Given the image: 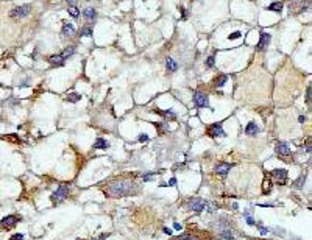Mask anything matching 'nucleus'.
<instances>
[{
    "mask_svg": "<svg viewBox=\"0 0 312 240\" xmlns=\"http://www.w3.org/2000/svg\"><path fill=\"white\" fill-rule=\"evenodd\" d=\"M257 229H259V232H261L262 235H267V234L270 232V229H269V228H264L262 225H257Z\"/></svg>",
    "mask_w": 312,
    "mask_h": 240,
    "instance_id": "32",
    "label": "nucleus"
},
{
    "mask_svg": "<svg viewBox=\"0 0 312 240\" xmlns=\"http://www.w3.org/2000/svg\"><path fill=\"white\" fill-rule=\"evenodd\" d=\"M81 100V95L78 94V92H70L67 97H66V102H69V103H77V102H80Z\"/></svg>",
    "mask_w": 312,
    "mask_h": 240,
    "instance_id": "17",
    "label": "nucleus"
},
{
    "mask_svg": "<svg viewBox=\"0 0 312 240\" xmlns=\"http://www.w3.org/2000/svg\"><path fill=\"white\" fill-rule=\"evenodd\" d=\"M155 176H156V173L153 172V173H147V175H144V176H142V179H144V182H148V181H152Z\"/></svg>",
    "mask_w": 312,
    "mask_h": 240,
    "instance_id": "30",
    "label": "nucleus"
},
{
    "mask_svg": "<svg viewBox=\"0 0 312 240\" xmlns=\"http://www.w3.org/2000/svg\"><path fill=\"white\" fill-rule=\"evenodd\" d=\"M49 62H50L52 66H63V64L66 62V58L63 56V53H58V55H52V56L49 58Z\"/></svg>",
    "mask_w": 312,
    "mask_h": 240,
    "instance_id": "13",
    "label": "nucleus"
},
{
    "mask_svg": "<svg viewBox=\"0 0 312 240\" xmlns=\"http://www.w3.org/2000/svg\"><path fill=\"white\" fill-rule=\"evenodd\" d=\"M10 240H23V234H13L11 237H10Z\"/></svg>",
    "mask_w": 312,
    "mask_h": 240,
    "instance_id": "34",
    "label": "nucleus"
},
{
    "mask_svg": "<svg viewBox=\"0 0 312 240\" xmlns=\"http://www.w3.org/2000/svg\"><path fill=\"white\" fill-rule=\"evenodd\" d=\"M310 90H312V87L307 86V89H306V102H307V105H310Z\"/></svg>",
    "mask_w": 312,
    "mask_h": 240,
    "instance_id": "33",
    "label": "nucleus"
},
{
    "mask_svg": "<svg viewBox=\"0 0 312 240\" xmlns=\"http://www.w3.org/2000/svg\"><path fill=\"white\" fill-rule=\"evenodd\" d=\"M270 39H272V36L269 34V33H261V38H259V42H257V50H264L265 47L270 44Z\"/></svg>",
    "mask_w": 312,
    "mask_h": 240,
    "instance_id": "12",
    "label": "nucleus"
},
{
    "mask_svg": "<svg viewBox=\"0 0 312 240\" xmlns=\"http://www.w3.org/2000/svg\"><path fill=\"white\" fill-rule=\"evenodd\" d=\"M282 8H284V5L281 2H273L269 5V11H275V13H281Z\"/></svg>",
    "mask_w": 312,
    "mask_h": 240,
    "instance_id": "19",
    "label": "nucleus"
},
{
    "mask_svg": "<svg viewBox=\"0 0 312 240\" xmlns=\"http://www.w3.org/2000/svg\"><path fill=\"white\" fill-rule=\"evenodd\" d=\"M108 147H109V142H108L106 139H102V137H99L97 140H95V143H94V148L105 150V148H108Z\"/></svg>",
    "mask_w": 312,
    "mask_h": 240,
    "instance_id": "16",
    "label": "nucleus"
},
{
    "mask_svg": "<svg viewBox=\"0 0 312 240\" xmlns=\"http://www.w3.org/2000/svg\"><path fill=\"white\" fill-rule=\"evenodd\" d=\"M276 153L281 156H289L290 154V147L287 142H278L276 143Z\"/></svg>",
    "mask_w": 312,
    "mask_h": 240,
    "instance_id": "11",
    "label": "nucleus"
},
{
    "mask_svg": "<svg viewBox=\"0 0 312 240\" xmlns=\"http://www.w3.org/2000/svg\"><path fill=\"white\" fill-rule=\"evenodd\" d=\"M244 215H245V220H247V223H248L250 226H254V225H256V222H254V218L250 215V210H248V209L244 212Z\"/></svg>",
    "mask_w": 312,
    "mask_h": 240,
    "instance_id": "23",
    "label": "nucleus"
},
{
    "mask_svg": "<svg viewBox=\"0 0 312 240\" xmlns=\"http://www.w3.org/2000/svg\"><path fill=\"white\" fill-rule=\"evenodd\" d=\"M205 209H206V212H215V210H217V204H215V203H206Z\"/></svg>",
    "mask_w": 312,
    "mask_h": 240,
    "instance_id": "27",
    "label": "nucleus"
},
{
    "mask_svg": "<svg viewBox=\"0 0 312 240\" xmlns=\"http://www.w3.org/2000/svg\"><path fill=\"white\" fill-rule=\"evenodd\" d=\"M272 176L276 179V182H278L279 186H282V184H286V181H287V170H286V169H275V170L272 172Z\"/></svg>",
    "mask_w": 312,
    "mask_h": 240,
    "instance_id": "9",
    "label": "nucleus"
},
{
    "mask_svg": "<svg viewBox=\"0 0 312 240\" xmlns=\"http://www.w3.org/2000/svg\"><path fill=\"white\" fill-rule=\"evenodd\" d=\"M219 238L234 240V238H236V235L233 234V231H231V229H223V231H220V234H219Z\"/></svg>",
    "mask_w": 312,
    "mask_h": 240,
    "instance_id": "18",
    "label": "nucleus"
},
{
    "mask_svg": "<svg viewBox=\"0 0 312 240\" xmlns=\"http://www.w3.org/2000/svg\"><path fill=\"white\" fill-rule=\"evenodd\" d=\"M164 232L170 235V234H172V229H169V228H164Z\"/></svg>",
    "mask_w": 312,
    "mask_h": 240,
    "instance_id": "39",
    "label": "nucleus"
},
{
    "mask_svg": "<svg viewBox=\"0 0 312 240\" xmlns=\"http://www.w3.org/2000/svg\"><path fill=\"white\" fill-rule=\"evenodd\" d=\"M69 197V187L66 186V184H61L55 192H53V195H52V201L55 203V204H59V203H63L66 198Z\"/></svg>",
    "mask_w": 312,
    "mask_h": 240,
    "instance_id": "2",
    "label": "nucleus"
},
{
    "mask_svg": "<svg viewBox=\"0 0 312 240\" xmlns=\"http://www.w3.org/2000/svg\"><path fill=\"white\" fill-rule=\"evenodd\" d=\"M72 33H75V28H74V25H70V23H64L63 25V34L64 36H70Z\"/></svg>",
    "mask_w": 312,
    "mask_h": 240,
    "instance_id": "20",
    "label": "nucleus"
},
{
    "mask_svg": "<svg viewBox=\"0 0 312 240\" xmlns=\"http://www.w3.org/2000/svg\"><path fill=\"white\" fill-rule=\"evenodd\" d=\"M304 182H306V175H303V176H300L295 182H294V187L295 189H303V186H304Z\"/></svg>",
    "mask_w": 312,
    "mask_h": 240,
    "instance_id": "22",
    "label": "nucleus"
},
{
    "mask_svg": "<svg viewBox=\"0 0 312 240\" xmlns=\"http://www.w3.org/2000/svg\"><path fill=\"white\" fill-rule=\"evenodd\" d=\"M176 184V178H172L169 182H164V184H161V186H175Z\"/></svg>",
    "mask_w": 312,
    "mask_h": 240,
    "instance_id": "36",
    "label": "nucleus"
},
{
    "mask_svg": "<svg viewBox=\"0 0 312 240\" xmlns=\"http://www.w3.org/2000/svg\"><path fill=\"white\" fill-rule=\"evenodd\" d=\"M31 11V6L30 5H22V6H16L13 8V11L10 13V16L13 19H22V17H27Z\"/></svg>",
    "mask_w": 312,
    "mask_h": 240,
    "instance_id": "4",
    "label": "nucleus"
},
{
    "mask_svg": "<svg viewBox=\"0 0 312 240\" xmlns=\"http://www.w3.org/2000/svg\"><path fill=\"white\" fill-rule=\"evenodd\" d=\"M105 192L109 195V197H128V195H133L137 192V186L131 181H114L111 182Z\"/></svg>",
    "mask_w": 312,
    "mask_h": 240,
    "instance_id": "1",
    "label": "nucleus"
},
{
    "mask_svg": "<svg viewBox=\"0 0 312 240\" xmlns=\"http://www.w3.org/2000/svg\"><path fill=\"white\" fill-rule=\"evenodd\" d=\"M69 14L74 16V17H78V16H80V10H78L77 6H70V8H69Z\"/></svg>",
    "mask_w": 312,
    "mask_h": 240,
    "instance_id": "28",
    "label": "nucleus"
},
{
    "mask_svg": "<svg viewBox=\"0 0 312 240\" xmlns=\"http://www.w3.org/2000/svg\"><path fill=\"white\" fill-rule=\"evenodd\" d=\"M214 62H215L214 56H209V58L206 59V66H208V67H214Z\"/></svg>",
    "mask_w": 312,
    "mask_h": 240,
    "instance_id": "35",
    "label": "nucleus"
},
{
    "mask_svg": "<svg viewBox=\"0 0 312 240\" xmlns=\"http://www.w3.org/2000/svg\"><path fill=\"white\" fill-rule=\"evenodd\" d=\"M208 134H209L211 137H225V136H226V133H225L223 128H222V123H214V125H211L209 130H208Z\"/></svg>",
    "mask_w": 312,
    "mask_h": 240,
    "instance_id": "7",
    "label": "nucleus"
},
{
    "mask_svg": "<svg viewBox=\"0 0 312 240\" xmlns=\"http://www.w3.org/2000/svg\"><path fill=\"white\" fill-rule=\"evenodd\" d=\"M19 222H20V217H19V215H6L5 218H2V226L6 228V229H11V228H14Z\"/></svg>",
    "mask_w": 312,
    "mask_h": 240,
    "instance_id": "8",
    "label": "nucleus"
},
{
    "mask_svg": "<svg viewBox=\"0 0 312 240\" xmlns=\"http://www.w3.org/2000/svg\"><path fill=\"white\" fill-rule=\"evenodd\" d=\"M187 207L190 209V210H194V212H201V210H205V207H206V201L203 200V198H190L189 201H187Z\"/></svg>",
    "mask_w": 312,
    "mask_h": 240,
    "instance_id": "5",
    "label": "nucleus"
},
{
    "mask_svg": "<svg viewBox=\"0 0 312 240\" xmlns=\"http://www.w3.org/2000/svg\"><path fill=\"white\" fill-rule=\"evenodd\" d=\"M83 16H84V19H86V20L92 22V20H95V16H97V13H95V10H94V8L87 6V8L83 11Z\"/></svg>",
    "mask_w": 312,
    "mask_h": 240,
    "instance_id": "15",
    "label": "nucleus"
},
{
    "mask_svg": "<svg viewBox=\"0 0 312 240\" xmlns=\"http://www.w3.org/2000/svg\"><path fill=\"white\" fill-rule=\"evenodd\" d=\"M231 169H233V164H228V162H219L217 165H215V172H217L219 175H222V176H226Z\"/></svg>",
    "mask_w": 312,
    "mask_h": 240,
    "instance_id": "10",
    "label": "nucleus"
},
{
    "mask_svg": "<svg viewBox=\"0 0 312 240\" xmlns=\"http://www.w3.org/2000/svg\"><path fill=\"white\" fill-rule=\"evenodd\" d=\"M67 3H69L70 6H75V3H77V0H67Z\"/></svg>",
    "mask_w": 312,
    "mask_h": 240,
    "instance_id": "38",
    "label": "nucleus"
},
{
    "mask_svg": "<svg viewBox=\"0 0 312 240\" xmlns=\"http://www.w3.org/2000/svg\"><path fill=\"white\" fill-rule=\"evenodd\" d=\"M74 53H75V47H67V49H66V50L63 52V56H64V58L67 59L69 56H72Z\"/></svg>",
    "mask_w": 312,
    "mask_h": 240,
    "instance_id": "25",
    "label": "nucleus"
},
{
    "mask_svg": "<svg viewBox=\"0 0 312 240\" xmlns=\"http://www.w3.org/2000/svg\"><path fill=\"white\" fill-rule=\"evenodd\" d=\"M173 228H175V229H178V231H180V229H181V225H180V223H175V225H173Z\"/></svg>",
    "mask_w": 312,
    "mask_h": 240,
    "instance_id": "40",
    "label": "nucleus"
},
{
    "mask_svg": "<svg viewBox=\"0 0 312 240\" xmlns=\"http://www.w3.org/2000/svg\"><path fill=\"white\" fill-rule=\"evenodd\" d=\"M175 240H200V238H197V237H194V235L186 234V235H180V237H176Z\"/></svg>",
    "mask_w": 312,
    "mask_h": 240,
    "instance_id": "29",
    "label": "nucleus"
},
{
    "mask_svg": "<svg viewBox=\"0 0 312 240\" xmlns=\"http://www.w3.org/2000/svg\"><path fill=\"white\" fill-rule=\"evenodd\" d=\"M194 103H195L197 108H208L209 106L208 95L203 94V92H195L194 94Z\"/></svg>",
    "mask_w": 312,
    "mask_h": 240,
    "instance_id": "6",
    "label": "nucleus"
},
{
    "mask_svg": "<svg viewBox=\"0 0 312 240\" xmlns=\"http://www.w3.org/2000/svg\"><path fill=\"white\" fill-rule=\"evenodd\" d=\"M80 36H81V38H83V36H86V38L92 36V28H91V27H84V28H81V30H80Z\"/></svg>",
    "mask_w": 312,
    "mask_h": 240,
    "instance_id": "24",
    "label": "nucleus"
},
{
    "mask_svg": "<svg viewBox=\"0 0 312 240\" xmlns=\"http://www.w3.org/2000/svg\"><path fill=\"white\" fill-rule=\"evenodd\" d=\"M259 133V126L254 123V122H250L247 126H245V134H248V136H256Z\"/></svg>",
    "mask_w": 312,
    "mask_h": 240,
    "instance_id": "14",
    "label": "nucleus"
},
{
    "mask_svg": "<svg viewBox=\"0 0 312 240\" xmlns=\"http://www.w3.org/2000/svg\"><path fill=\"white\" fill-rule=\"evenodd\" d=\"M226 81H228V77H226V75H220V77L217 78V87H223V86L226 84Z\"/></svg>",
    "mask_w": 312,
    "mask_h": 240,
    "instance_id": "26",
    "label": "nucleus"
},
{
    "mask_svg": "<svg viewBox=\"0 0 312 240\" xmlns=\"http://www.w3.org/2000/svg\"><path fill=\"white\" fill-rule=\"evenodd\" d=\"M310 6V2L309 0H303V2H290L289 3V11L294 13V14H300V13H304L306 10H309Z\"/></svg>",
    "mask_w": 312,
    "mask_h": 240,
    "instance_id": "3",
    "label": "nucleus"
},
{
    "mask_svg": "<svg viewBox=\"0 0 312 240\" xmlns=\"http://www.w3.org/2000/svg\"><path fill=\"white\" fill-rule=\"evenodd\" d=\"M148 140V136L147 134H140L139 136V142H147Z\"/></svg>",
    "mask_w": 312,
    "mask_h": 240,
    "instance_id": "37",
    "label": "nucleus"
},
{
    "mask_svg": "<svg viewBox=\"0 0 312 240\" xmlns=\"http://www.w3.org/2000/svg\"><path fill=\"white\" fill-rule=\"evenodd\" d=\"M165 66H167V70H170V72L178 70V64H176L172 58H167V59H165Z\"/></svg>",
    "mask_w": 312,
    "mask_h": 240,
    "instance_id": "21",
    "label": "nucleus"
},
{
    "mask_svg": "<svg viewBox=\"0 0 312 240\" xmlns=\"http://www.w3.org/2000/svg\"><path fill=\"white\" fill-rule=\"evenodd\" d=\"M241 36H242L241 31H234V33H231V34L228 36V39H229V41H234V39H239Z\"/></svg>",
    "mask_w": 312,
    "mask_h": 240,
    "instance_id": "31",
    "label": "nucleus"
},
{
    "mask_svg": "<svg viewBox=\"0 0 312 240\" xmlns=\"http://www.w3.org/2000/svg\"><path fill=\"white\" fill-rule=\"evenodd\" d=\"M105 237H106V234H103V235H102V237H100V238H94V240H103V238H105Z\"/></svg>",
    "mask_w": 312,
    "mask_h": 240,
    "instance_id": "41",
    "label": "nucleus"
}]
</instances>
